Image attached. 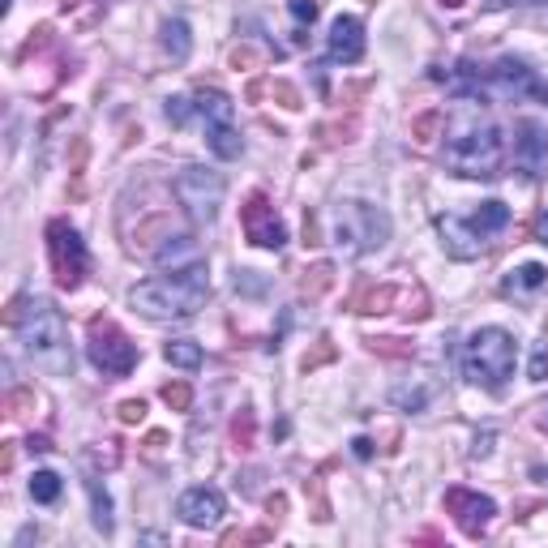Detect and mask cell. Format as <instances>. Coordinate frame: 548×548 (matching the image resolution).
Returning a JSON list of instances; mask_svg holds the SVG:
<instances>
[{
	"label": "cell",
	"mask_w": 548,
	"mask_h": 548,
	"mask_svg": "<svg viewBox=\"0 0 548 548\" xmlns=\"http://www.w3.org/2000/svg\"><path fill=\"white\" fill-rule=\"evenodd\" d=\"M506 142L501 129L484 116L476 103H459L446 116V167L459 176H497Z\"/></svg>",
	"instance_id": "obj_1"
},
{
	"label": "cell",
	"mask_w": 548,
	"mask_h": 548,
	"mask_svg": "<svg viewBox=\"0 0 548 548\" xmlns=\"http://www.w3.org/2000/svg\"><path fill=\"white\" fill-rule=\"evenodd\" d=\"M210 296V279H206V262L193 270H176L163 274V279H146L129 292V304L150 322H180V317H193Z\"/></svg>",
	"instance_id": "obj_2"
},
{
	"label": "cell",
	"mask_w": 548,
	"mask_h": 548,
	"mask_svg": "<svg viewBox=\"0 0 548 548\" xmlns=\"http://www.w3.org/2000/svg\"><path fill=\"white\" fill-rule=\"evenodd\" d=\"M5 322L22 334V347L39 364H48V369H69V330H65V317L52 300H13Z\"/></svg>",
	"instance_id": "obj_3"
},
{
	"label": "cell",
	"mask_w": 548,
	"mask_h": 548,
	"mask_svg": "<svg viewBox=\"0 0 548 548\" xmlns=\"http://www.w3.org/2000/svg\"><path fill=\"white\" fill-rule=\"evenodd\" d=\"M514 360H519V347L506 330L497 326H484L467 339V352H463V377L480 390H501L514 373Z\"/></svg>",
	"instance_id": "obj_4"
},
{
	"label": "cell",
	"mask_w": 548,
	"mask_h": 548,
	"mask_svg": "<svg viewBox=\"0 0 548 548\" xmlns=\"http://www.w3.org/2000/svg\"><path fill=\"white\" fill-rule=\"evenodd\" d=\"M334 240L347 253H373L390 240V215L369 202H339L334 206Z\"/></svg>",
	"instance_id": "obj_5"
},
{
	"label": "cell",
	"mask_w": 548,
	"mask_h": 548,
	"mask_svg": "<svg viewBox=\"0 0 548 548\" xmlns=\"http://www.w3.org/2000/svg\"><path fill=\"white\" fill-rule=\"evenodd\" d=\"M86 352L95 360V369H103L108 377H129L137 369V343L116 322H108V317H95V322H90Z\"/></svg>",
	"instance_id": "obj_6"
},
{
	"label": "cell",
	"mask_w": 548,
	"mask_h": 548,
	"mask_svg": "<svg viewBox=\"0 0 548 548\" xmlns=\"http://www.w3.org/2000/svg\"><path fill=\"white\" fill-rule=\"evenodd\" d=\"M223 193H227V180L219 172H210V167H185V172L176 176V202L185 206V215L193 223L215 219L223 206Z\"/></svg>",
	"instance_id": "obj_7"
},
{
	"label": "cell",
	"mask_w": 548,
	"mask_h": 548,
	"mask_svg": "<svg viewBox=\"0 0 548 548\" xmlns=\"http://www.w3.org/2000/svg\"><path fill=\"white\" fill-rule=\"evenodd\" d=\"M48 257H52V274H56V283L65 287V292H78L82 279H86V270H90V257H86L82 236L73 232V227H69L65 219L48 223Z\"/></svg>",
	"instance_id": "obj_8"
},
{
	"label": "cell",
	"mask_w": 548,
	"mask_h": 548,
	"mask_svg": "<svg viewBox=\"0 0 548 548\" xmlns=\"http://www.w3.org/2000/svg\"><path fill=\"white\" fill-rule=\"evenodd\" d=\"M240 227H245V236H249V245L257 249H283V219L274 215V206H270V197L266 193H253L245 206H240Z\"/></svg>",
	"instance_id": "obj_9"
},
{
	"label": "cell",
	"mask_w": 548,
	"mask_h": 548,
	"mask_svg": "<svg viewBox=\"0 0 548 548\" xmlns=\"http://www.w3.org/2000/svg\"><path fill=\"white\" fill-rule=\"evenodd\" d=\"M446 514L463 527V536H484V527L493 523L497 506H493V497H480L471 489H450L446 493Z\"/></svg>",
	"instance_id": "obj_10"
},
{
	"label": "cell",
	"mask_w": 548,
	"mask_h": 548,
	"mask_svg": "<svg viewBox=\"0 0 548 548\" xmlns=\"http://www.w3.org/2000/svg\"><path fill=\"white\" fill-rule=\"evenodd\" d=\"M176 514L185 519L189 527H197V531H210V527H219V519H223V493L219 489H189L185 497L176 501Z\"/></svg>",
	"instance_id": "obj_11"
},
{
	"label": "cell",
	"mask_w": 548,
	"mask_h": 548,
	"mask_svg": "<svg viewBox=\"0 0 548 548\" xmlns=\"http://www.w3.org/2000/svg\"><path fill=\"white\" fill-rule=\"evenodd\" d=\"M441 227V245H446L454 257H463V262H471V257L484 253V236L471 227V219H454V215H441L437 219Z\"/></svg>",
	"instance_id": "obj_12"
},
{
	"label": "cell",
	"mask_w": 548,
	"mask_h": 548,
	"mask_svg": "<svg viewBox=\"0 0 548 548\" xmlns=\"http://www.w3.org/2000/svg\"><path fill=\"white\" fill-rule=\"evenodd\" d=\"M330 56L343 60V65H356L364 56V26L356 18H334L330 26Z\"/></svg>",
	"instance_id": "obj_13"
},
{
	"label": "cell",
	"mask_w": 548,
	"mask_h": 548,
	"mask_svg": "<svg viewBox=\"0 0 548 548\" xmlns=\"http://www.w3.org/2000/svg\"><path fill=\"white\" fill-rule=\"evenodd\" d=\"M155 262H159L167 274L193 270V266H202V249H197L193 236H172V240H163V245L155 249Z\"/></svg>",
	"instance_id": "obj_14"
},
{
	"label": "cell",
	"mask_w": 548,
	"mask_h": 548,
	"mask_svg": "<svg viewBox=\"0 0 548 548\" xmlns=\"http://www.w3.org/2000/svg\"><path fill=\"white\" fill-rule=\"evenodd\" d=\"M206 146L215 150L219 159H240V133L232 129V125H206Z\"/></svg>",
	"instance_id": "obj_15"
},
{
	"label": "cell",
	"mask_w": 548,
	"mask_h": 548,
	"mask_svg": "<svg viewBox=\"0 0 548 548\" xmlns=\"http://www.w3.org/2000/svg\"><path fill=\"white\" fill-rule=\"evenodd\" d=\"M197 112L206 116V125H232V99L219 90H202L197 95Z\"/></svg>",
	"instance_id": "obj_16"
},
{
	"label": "cell",
	"mask_w": 548,
	"mask_h": 548,
	"mask_svg": "<svg viewBox=\"0 0 548 548\" xmlns=\"http://www.w3.org/2000/svg\"><path fill=\"white\" fill-rule=\"evenodd\" d=\"M506 223H510V206H506V202H484L476 215H471V227H476L480 236H493V232H501Z\"/></svg>",
	"instance_id": "obj_17"
},
{
	"label": "cell",
	"mask_w": 548,
	"mask_h": 548,
	"mask_svg": "<svg viewBox=\"0 0 548 548\" xmlns=\"http://www.w3.org/2000/svg\"><path fill=\"white\" fill-rule=\"evenodd\" d=\"M189 48H193V39H189V26L180 22V18L163 22V52L172 56V60H185V56H189Z\"/></svg>",
	"instance_id": "obj_18"
},
{
	"label": "cell",
	"mask_w": 548,
	"mask_h": 548,
	"mask_svg": "<svg viewBox=\"0 0 548 548\" xmlns=\"http://www.w3.org/2000/svg\"><path fill=\"white\" fill-rule=\"evenodd\" d=\"M163 356L172 360L176 369H197V364H202V347H197L193 339H176V343L163 347Z\"/></svg>",
	"instance_id": "obj_19"
},
{
	"label": "cell",
	"mask_w": 548,
	"mask_h": 548,
	"mask_svg": "<svg viewBox=\"0 0 548 548\" xmlns=\"http://www.w3.org/2000/svg\"><path fill=\"white\" fill-rule=\"evenodd\" d=\"M548 283V270L544 266H519L506 279V292H536V287Z\"/></svg>",
	"instance_id": "obj_20"
},
{
	"label": "cell",
	"mask_w": 548,
	"mask_h": 548,
	"mask_svg": "<svg viewBox=\"0 0 548 548\" xmlns=\"http://www.w3.org/2000/svg\"><path fill=\"white\" fill-rule=\"evenodd\" d=\"M30 497L43 501V506H52V501L60 497V476H56V471H35V476H30Z\"/></svg>",
	"instance_id": "obj_21"
},
{
	"label": "cell",
	"mask_w": 548,
	"mask_h": 548,
	"mask_svg": "<svg viewBox=\"0 0 548 548\" xmlns=\"http://www.w3.org/2000/svg\"><path fill=\"white\" fill-rule=\"evenodd\" d=\"M253 433H257L253 411H249V407H240V411H236V420H232V441H236V450H253Z\"/></svg>",
	"instance_id": "obj_22"
},
{
	"label": "cell",
	"mask_w": 548,
	"mask_h": 548,
	"mask_svg": "<svg viewBox=\"0 0 548 548\" xmlns=\"http://www.w3.org/2000/svg\"><path fill=\"white\" fill-rule=\"evenodd\" d=\"M163 403L172 411H189L193 407V386L189 382H167L163 386Z\"/></svg>",
	"instance_id": "obj_23"
},
{
	"label": "cell",
	"mask_w": 548,
	"mask_h": 548,
	"mask_svg": "<svg viewBox=\"0 0 548 548\" xmlns=\"http://www.w3.org/2000/svg\"><path fill=\"white\" fill-rule=\"evenodd\" d=\"M90 501H95V527L108 536V531H112V501H108V493H103L99 484H90Z\"/></svg>",
	"instance_id": "obj_24"
},
{
	"label": "cell",
	"mask_w": 548,
	"mask_h": 548,
	"mask_svg": "<svg viewBox=\"0 0 548 548\" xmlns=\"http://www.w3.org/2000/svg\"><path fill=\"white\" fill-rule=\"evenodd\" d=\"M330 283H334V270L330 266H313L309 274H304V292H309V296H322Z\"/></svg>",
	"instance_id": "obj_25"
},
{
	"label": "cell",
	"mask_w": 548,
	"mask_h": 548,
	"mask_svg": "<svg viewBox=\"0 0 548 548\" xmlns=\"http://www.w3.org/2000/svg\"><path fill=\"white\" fill-rule=\"evenodd\" d=\"M326 360H334V343H330V339H322V343H317V352H309V356H304V360H300V369H304V373H313L317 364H326Z\"/></svg>",
	"instance_id": "obj_26"
},
{
	"label": "cell",
	"mask_w": 548,
	"mask_h": 548,
	"mask_svg": "<svg viewBox=\"0 0 548 548\" xmlns=\"http://www.w3.org/2000/svg\"><path fill=\"white\" fill-rule=\"evenodd\" d=\"M193 112H197V103H189V99H167V120H172V125H185Z\"/></svg>",
	"instance_id": "obj_27"
},
{
	"label": "cell",
	"mask_w": 548,
	"mask_h": 548,
	"mask_svg": "<svg viewBox=\"0 0 548 548\" xmlns=\"http://www.w3.org/2000/svg\"><path fill=\"white\" fill-rule=\"evenodd\" d=\"M369 347L382 356H411V347H403L399 339H369Z\"/></svg>",
	"instance_id": "obj_28"
},
{
	"label": "cell",
	"mask_w": 548,
	"mask_h": 548,
	"mask_svg": "<svg viewBox=\"0 0 548 548\" xmlns=\"http://www.w3.org/2000/svg\"><path fill=\"white\" fill-rule=\"evenodd\" d=\"M292 18L296 22H317V0H292Z\"/></svg>",
	"instance_id": "obj_29"
},
{
	"label": "cell",
	"mask_w": 548,
	"mask_h": 548,
	"mask_svg": "<svg viewBox=\"0 0 548 548\" xmlns=\"http://www.w3.org/2000/svg\"><path fill=\"white\" fill-rule=\"evenodd\" d=\"M142 416H146V403H142V399L120 403V420H125V424H142Z\"/></svg>",
	"instance_id": "obj_30"
},
{
	"label": "cell",
	"mask_w": 548,
	"mask_h": 548,
	"mask_svg": "<svg viewBox=\"0 0 548 548\" xmlns=\"http://www.w3.org/2000/svg\"><path fill=\"white\" fill-rule=\"evenodd\" d=\"M548 377V347H536V356H531V382H544Z\"/></svg>",
	"instance_id": "obj_31"
},
{
	"label": "cell",
	"mask_w": 548,
	"mask_h": 548,
	"mask_svg": "<svg viewBox=\"0 0 548 548\" xmlns=\"http://www.w3.org/2000/svg\"><path fill=\"white\" fill-rule=\"evenodd\" d=\"M441 125V112H429V116H420L416 120V137H420V142H429V133Z\"/></svg>",
	"instance_id": "obj_32"
},
{
	"label": "cell",
	"mask_w": 548,
	"mask_h": 548,
	"mask_svg": "<svg viewBox=\"0 0 548 548\" xmlns=\"http://www.w3.org/2000/svg\"><path fill=\"white\" fill-rule=\"evenodd\" d=\"M274 95H279V99H283V108H300V99H296V90H292V86L274 82Z\"/></svg>",
	"instance_id": "obj_33"
},
{
	"label": "cell",
	"mask_w": 548,
	"mask_h": 548,
	"mask_svg": "<svg viewBox=\"0 0 548 548\" xmlns=\"http://www.w3.org/2000/svg\"><path fill=\"white\" fill-rule=\"evenodd\" d=\"M26 403H30V394H13V399H9V416H22Z\"/></svg>",
	"instance_id": "obj_34"
},
{
	"label": "cell",
	"mask_w": 548,
	"mask_h": 548,
	"mask_svg": "<svg viewBox=\"0 0 548 548\" xmlns=\"http://www.w3.org/2000/svg\"><path fill=\"white\" fill-rule=\"evenodd\" d=\"M352 446H356V459H369V454H373V441H364V437H356Z\"/></svg>",
	"instance_id": "obj_35"
},
{
	"label": "cell",
	"mask_w": 548,
	"mask_h": 548,
	"mask_svg": "<svg viewBox=\"0 0 548 548\" xmlns=\"http://www.w3.org/2000/svg\"><path fill=\"white\" fill-rule=\"evenodd\" d=\"M540 240H544V245H548V215L540 219Z\"/></svg>",
	"instance_id": "obj_36"
},
{
	"label": "cell",
	"mask_w": 548,
	"mask_h": 548,
	"mask_svg": "<svg viewBox=\"0 0 548 548\" xmlns=\"http://www.w3.org/2000/svg\"><path fill=\"white\" fill-rule=\"evenodd\" d=\"M441 5H450V9H459V5H467V0H441Z\"/></svg>",
	"instance_id": "obj_37"
},
{
	"label": "cell",
	"mask_w": 548,
	"mask_h": 548,
	"mask_svg": "<svg viewBox=\"0 0 548 548\" xmlns=\"http://www.w3.org/2000/svg\"><path fill=\"white\" fill-rule=\"evenodd\" d=\"M544 429H548V416H544Z\"/></svg>",
	"instance_id": "obj_38"
}]
</instances>
